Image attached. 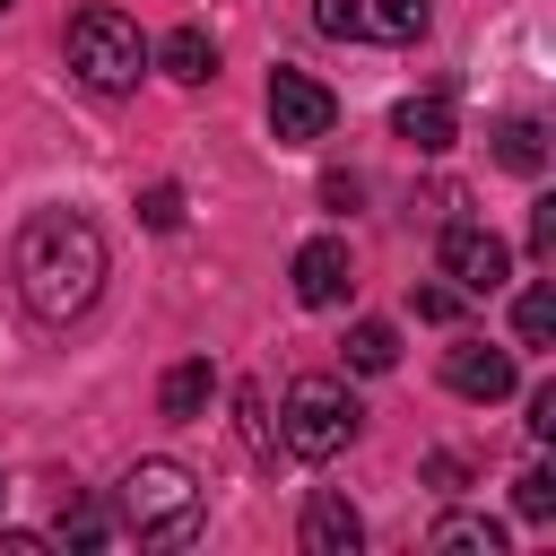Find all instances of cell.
Masks as SVG:
<instances>
[{"mask_svg":"<svg viewBox=\"0 0 556 556\" xmlns=\"http://www.w3.org/2000/svg\"><path fill=\"white\" fill-rule=\"evenodd\" d=\"M9 278H17V304L43 321V330H70L96 295H104V235L96 217L78 208H35L9 243Z\"/></svg>","mask_w":556,"mask_h":556,"instance_id":"cell-1","label":"cell"},{"mask_svg":"<svg viewBox=\"0 0 556 556\" xmlns=\"http://www.w3.org/2000/svg\"><path fill=\"white\" fill-rule=\"evenodd\" d=\"M113 513H122V530H130L139 547H191L208 495H200V478H191L182 460H130L122 486H113Z\"/></svg>","mask_w":556,"mask_h":556,"instance_id":"cell-2","label":"cell"},{"mask_svg":"<svg viewBox=\"0 0 556 556\" xmlns=\"http://www.w3.org/2000/svg\"><path fill=\"white\" fill-rule=\"evenodd\" d=\"M356 426H365V408H356V391H348L339 374H295V382H287L278 443H287L295 460H330V452H348Z\"/></svg>","mask_w":556,"mask_h":556,"instance_id":"cell-3","label":"cell"},{"mask_svg":"<svg viewBox=\"0 0 556 556\" xmlns=\"http://www.w3.org/2000/svg\"><path fill=\"white\" fill-rule=\"evenodd\" d=\"M61 52H70V70H78L87 96H130L139 70H148V35H139L122 9H78Z\"/></svg>","mask_w":556,"mask_h":556,"instance_id":"cell-4","label":"cell"},{"mask_svg":"<svg viewBox=\"0 0 556 556\" xmlns=\"http://www.w3.org/2000/svg\"><path fill=\"white\" fill-rule=\"evenodd\" d=\"M313 26L339 43H417L426 0H313Z\"/></svg>","mask_w":556,"mask_h":556,"instance_id":"cell-5","label":"cell"},{"mask_svg":"<svg viewBox=\"0 0 556 556\" xmlns=\"http://www.w3.org/2000/svg\"><path fill=\"white\" fill-rule=\"evenodd\" d=\"M330 122H339V96H330L321 78L269 70V139H278V148H313V139H330Z\"/></svg>","mask_w":556,"mask_h":556,"instance_id":"cell-6","label":"cell"},{"mask_svg":"<svg viewBox=\"0 0 556 556\" xmlns=\"http://www.w3.org/2000/svg\"><path fill=\"white\" fill-rule=\"evenodd\" d=\"M443 278L460 287V295H495L504 278H513V252H504V235L495 226H478V217H443Z\"/></svg>","mask_w":556,"mask_h":556,"instance_id":"cell-7","label":"cell"},{"mask_svg":"<svg viewBox=\"0 0 556 556\" xmlns=\"http://www.w3.org/2000/svg\"><path fill=\"white\" fill-rule=\"evenodd\" d=\"M348 287H356V261H348V243H339V235H313V243L295 252V304L330 313V304H348Z\"/></svg>","mask_w":556,"mask_h":556,"instance_id":"cell-8","label":"cell"},{"mask_svg":"<svg viewBox=\"0 0 556 556\" xmlns=\"http://www.w3.org/2000/svg\"><path fill=\"white\" fill-rule=\"evenodd\" d=\"M443 382H452L460 400H504L521 374H513V356H504V348H486V339H460V348H443Z\"/></svg>","mask_w":556,"mask_h":556,"instance_id":"cell-9","label":"cell"},{"mask_svg":"<svg viewBox=\"0 0 556 556\" xmlns=\"http://www.w3.org/2000/svg\"><path fill=\"white\" fill-rule=\"evenodd\" d=\"M365 547V521L339 486H313L304 495V556H356Z\"/></svg>","mask_w":556,"mask_h":556,"instance_id":"cell-10","label":"cell"},{"mask_svg":"<svg viewBox=\"0 0 556 556\" xmlns=\"http://www.w3.org/2000/svg\"><path fill=\"white\" fill-rule=\"evenodd\" d=\"M391 130H400L417 156H443V148L460 139V113H452V96H443V87H426V96H408V104L391 113Z\"/></svg>","mask_w":556,"mask_h":556,"instance_id":"cell-11","label":"cell"},{"mask_svg":"<svg viewBox=\"0 0 556 556\" xmlns=\"http://www.w3.org/2000/svg\"><path fill=\"white\" fill-rule=\"evenodd\" d=\"M208 400H217V365H208V356H182V365H174V374L156 382V408H165L174 426H191V417H200Z\"/></svg>","mask_w":556,"mask_h":556,"instance_id":"cell-12","label":"cell"},{"mask_svg":"<svg viewBox=\"0 0 556 556\" xmlns=\"http://www.w3.org/2000/svg\"><path fill=\"white\" fill-rule=\"evenodd\" d=\"M156 61H165V78H182V87H208V78H217V43H208L200 26H174V35L156 43Z\"/></svg>","mask_w":556,"mask_h":556,"instance_id":"cell-13","label":"cell"},{"mask_svg":"<svg viewBox=\"0 0 556 556\" xmlns=\"http://www.w3.org/2000/svg\"><path fill=\"white\" fill-rule=\"evenodd\" d=\"M495 165L539 174V165H547V130H539L530 113H504V122H495Z\"/></svg>","mask_w":556,"mask_h":556,"instance_id":"cell-14","label":"cell"},{"mask_svg":"<svg viewBox=\"0 0 556 556\" xmlns=\"http://www.w3.org/2000/svg\"><path fill=\"white\" fill-rule=\"evenodd\" d=\"M426 547H469V556H504V521H486V513H443V521L426 530Z\"/></svg>","mask_w":556,"mask_h":556,"instance_id":"cell-15","label":"cell"},{"mask_svg":"<svg viewBox=\"0 0 556 556\" xmlns=\"http://www.w3.org/2000/svg\"><path fill=\"white\" fill-rule=\"evenodd\" d=\"M348 365L356 374H391L400 365V330L391 321H348Z\"/></svg>","mask_w":556,"mask_h":556,"instance_id":"cell-16","label":"cell"},{"mask_svg":"<svg viewBox=\"0 0 556 556\" xmlns=\"http://www.w3.org/2000/svg\"><path fill=\"white\" fill-rule=\"evenodd\" d=\"M235 426H243L252 460L269 469V460H278V426H269V400H261V391H235Z\"/></svg>","mask_w":556,"mask_h":556,"instance_id":"cell-17","label":"cell"},{"mask_svg":"<svg viewBox=\"0 0 556 556\" xmlns=\"http://www.w3.org/2000/svg\"><path fill=\"white\" fill-rule=\"evenodd\" d=\"M513 330H521V348H547V339H556V295H547V287H521Z\"/></svg>","mask_w":556,"mask_h":556,"instance_id":"cell-18","label":"cell"},{"mask_svg":"<svg viewBox=\"0 0 556 556\" xmlns=\"http://www.w3.org/2000/svg\"><path fill=\"white\" fill-rule=\"evenodd\" d=\"M139 226L174 235V226H182V182H148V191H139Z\"/></svg>","mask_w":556,"mask_h":556,"instance_id":"cell-19","label":"cell"},{"mask_svg":"<svg viewBox=\"0 0 556 556\" xmlns=\"http://www.w3.org/2000/svg\"><path fill=\"white\" fill-rule=\"evenodd\" d=\"M513 504H521V521H556V478L547 469H521L513 478Z\"/></svg>","mask_w":556,"mask_h":556,"instance_id":"cell-20","label":"cell"},{"mask_svg":"<svg viewBox=\"0 0 556 556\" xmlns=\"http://www.w3.org/2000/svg\"><path fill=\"white\" fill-rule=\"evenodd\" d=\"M52 539H70V547H104V539H113V521H104V513H87V504H61Z\"/></svg>","mask_w":556,"mask_h":556,"instance_id":"cell-21","label":"cell"},{"mask_svg":"<svg viewBox=\"0 0 556 556\" xmlns=\"http://www.w3.org/2000/svg\"><path fill=\"white\" fill-rule=\"evenodd\" d=\"M460 313V287H417V321H452Z\"/></svg>","mask_w":556,"mask_h":556,"instance_id":"cell-22","label":"cell"},{"mask_svg":"<svg viewBox=\"0 0 556 556\" xmlns=\"http://www.w3.org/2000/svg\"><path fill=\"white\" fill-rule=\"evenodd\" d=\"M530 434H539V443L556 434V382H539V391H530Z\"/></svg>","mask_w":556,"mask_h":556,"instance_id":"cell-23","label":"cell"},{"mask_svg":"<svg viewBox=\"0 0 556 556\" xmlns=\"http://www.w3.org/2000/svg\"><path fill=\"white\" fill-rule=\"evenodd\" d=\"M547 243H556V200H539V208H530V252L547 261Z\"/></svg>","mask_w":556,"mask_h":556,"instance_id":"cell-24","label":"cell"},{"mask_svg":"<svg viewBox=\"0 0 556 556\" xmlns=\"http://www.w3.org/2000/svg\"><path fill=\"white\" fill-rule=\"evenodd\" d=\"M356 191H365L356 174H321V200H330V208H356Z\"/></svg>","mask_w":556,"mask_h":556,"instance_id":"cell-25","label":"cell"},{"mask_svg":"<svg viewBox=\"0 0 556 556\" xmlns=\"http://www.w3.org/2000/svg\"><path fill=\"white\" fill-rule=\"evenodd\" d=\"M417 208H426V217H460V191H452V182H434V191H426Z\"/></svg>","mask_w":556,"mask_h":556,"instance_id":"cell-26","label":"cell"},{"mask_svg":"<svg viewBox=\"0 0 556 556\" xmlns=\"http://www.w3.org/2000/svg\"><path fill=\"white\" fill-rule=\"evenodd\" d=\"M0 495H9V486H0Z\"/></svg>","mask_w":556,"mask_h":556,"instance_id":"cell-27","label":"cell"},{"mask_svg":"<svg viewBox=\"0 0 556 556\" xmlns=\"http://www.w3.org/2000/svg\"><path fill=\"white\" fill-rule=\"evenodd\" d=\"M0 9H9V0H0Z\"/></svg>","mask_w":556,"mask_h":556,"instance_id":"cell-28","label":"cell"}]
</instances>
